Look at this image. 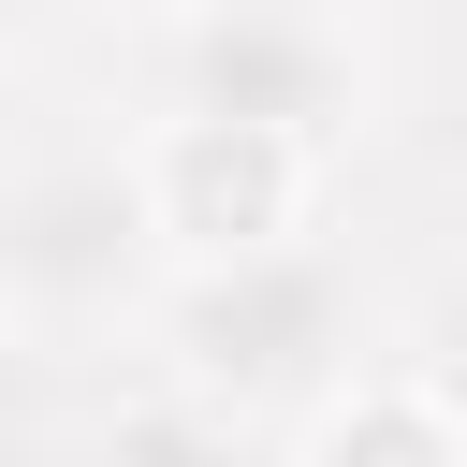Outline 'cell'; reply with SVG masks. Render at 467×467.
Segmentation results:
<instances>
[{
  "instance_id": "6da1fadb",
  "label": "cell",
  "mask_w": 467,
  "mask_h": 467,
  "mask_svg": "<svg viewBox=\"0 0 467 467\" xmlns=\"http://www.w3.org/2000/svg\"><path fill=\"white\" fill-rule=\"evenodd\" d=\"M161 379L204 409V423H277V409H336L365 365H350V263L306 234V248H263V263H204L175 277L161 306Z\"/></svg>"
},
{
  "instance_id": "7a4b0ae2",
  "label": "cell",
  "mask_w": 467,
  "mask_h": 467,
  "mask_svg": "<svg viewBox=\"0 0 467 467\" xmlns=\"http://www.w3.org/2000/svg\"><path fill=\"white\" fill-rule=\"evenodd\" d=\"M146 117H234V131H292V146H350L379 102V58L336 0H175L146 29Z\"/></svg>"
},
{
  "instance_id": "3957f363",
  "label": "cell",
  "mask_w": 467,
  "mask_h": 467,
  "mask_svg": "<svg viewBox=\"0 0 467 467\" xmlns=\"http://www.w3.org/2000/svg\"><path fill=\"white\" fill-rule=\"evenodd\" d=\"M0 292H15L29 336H88L131 292L146 306L175 292V248L146 219L131 146H29L15 161V190H0Z\"/></svg>"
},
{
  "instance_id": "52a82bcc",
  "label": "cell",
  "mask_w": 467,
  "mask_h": 467,
  "mask_svg": "<svg viewBox=\"0 0 467 467\" xmlns=\"http://www.w3.org/2000/svg\"><path fill=\"white\" fill-rule=\"evenodd\" d=\"M88 15H102V0H0V29H15V58H44V44H58V29H88Z\"/></svg>"
},
{
  "instance_id": "5b68a950",
  "label": "cell",
  "mask_w": 467,
  "mask_h": 467,
  "mask_svg": "<svg viewBox=\"0 0 467 467\" xmlns=\"http://www.w3.org/2000/svg\"><path fill=\"white\" fill-rule=\"evenodd\" d=\"M306 467H467V409H452L423 365H365V379L306 423Z\"/></svg>"
},
{
  "instance_id": "277c9868",
  "label": "cell",
  "mask_w": 467,
  "mask_h": 467,
  "mask_svg": "<svg viewBox=\"0 0 467 467\" xmlns=\"http://www.w3.org/2000/svg\"><path fill=\"white\" fill-rule=\"evenodd\" d=\"M131 175H146V219H161L175 277L306 248V219H321V146L234 131V117H146V131H131Z\"/></svg>"
},
{
  "instance_id": "8992f818",
  "label": "cell",
  "mask_w": 467,
  "mask_h": 467,
  "mask_svg": "<svg viewBox=\"0 0 467 467\" xmlns=\"http://www.w3.org/2000/svg\"><path fill=\"white\" fill-rule=\"evenodd\" d=\"M409 365H423V379H438V394L467 409V277L438 292V321H423V350H409Z\"/></svg>"
}]
</instances>
